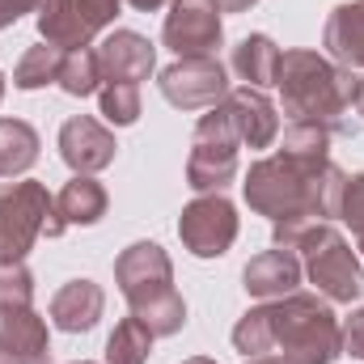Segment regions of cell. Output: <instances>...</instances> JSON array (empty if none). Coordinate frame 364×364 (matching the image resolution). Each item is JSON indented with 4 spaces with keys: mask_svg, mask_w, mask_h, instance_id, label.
Wrapping results in <instances>:
<instances>
[{
    "mask_svg": "<svg viewBox=\"0 0 364 364\" xmlns=\"http://www.w3.org/2000/svg\"><path fill=\"white\" fill-rule=\"evenodd\" d=\"M97 64H102V85H140L153 64L157 51L144 34L136 30H114L102 47H97Z\"/></svg>",
    "mask_w": 364,
    "mask_h": 364,
    "instance_id": "14",
    "label": "cell"
},
{
    "mask_svg": "<svg viewBox=\"0 0 364 364\" xmlns=\"http://www.w3.org/2000/svg\"><path fill=\"white\" fill-rule=\"evenodd\" d=\"M161 97L178 110H212L229 97V77L220 68L216 55H199V60H178L161 73Z\"/></svg>",
    "mask_w": 364,
    "mask_h": 364,
    "instance_id": "11",
    "label": "cell"
},
{
    "mask_svg": "<svg viewBox=\"0 0 364 364\" xmlns=\"http://www.w3.org/2000/svg\"><path fill=\"white\" fill-rule=\"evenodd\" d=\"M119 292L127 296L132 314L153 331V335H178L186 322V305L174 292V267L170 255L157 242H136L114 259Z\"/></svg>",
    "mask_w": 364,
    "mask_h": 364,
    "instance_id": "4",
    "label": "cell"
},
{
    "mask_svg": "<svg viewBox=\"0 0 364 364\" xmlns=\"http://www.w3.org/2000/svg\"><path fill=\"white\" fill-rule=\"evenodd\" d=\"M305 259H309L305 272H309V279L318 284V292H322L326 301L348 305V301H356L364 292L360 259H356V250L339 237L335 225H322V229H318V237L309 242Z\"/></svg>",
    "mask_w": 364,
    "mask_h": 364,
    "instance_id": "8",
    "label": "cell"
},
{
    "mask_svg": "<svg viewBox=\"0 0 364 364\" xmlns=\"http://www.w3.org/2000/svg\"><path fill=\"white\" fill-rule=\"evenodd\" d=\"M0 364H51L47 322L34 305H4L0 309Z\"/></svg>",
    "mask_w": 364,
    "mask_h": 364,
    "instance_id": "12",
    "label": "cell"
},
{
    "mask_svg": "<svg viewBox=\"0 0 364 364\" xmlns=\"http://www.w3.org/2000/svg\"><path fill=\"white\" fill-rule=\"evenodd\" d=\"M356 242H360V250H364V237H356Z\"/></svg>",
    "mask_w": 364,
    "mask_h": 364,
    "instance_id": "37",
    "label": "cell"
},
{
    "mask_svg": "<svg viewBox=\"0 0 364 364\" xmlns=\"http://www.w3.org/2000/svg\"><path fill=\"white\" fill-rule=\"evenodd\" d=\"M119 4H127V9H136V13H157V9H166V4H174V0H119Z\"/></svg>",
    "mask_w": 364,
    "mask_h": 364,
    "instance_id": "31",
    "label": "cell"
},
{
    "mask_svg": "<svg viewBox=\"0 0 364 364\" xmlns=\"http://www.w3.org/2000/svg\"><path fill=\"white\" fill-rule=\"evenodd\" d=\"M38 161V132L26 119H0V174L17 178Z\"/></svg>",
    "mask_w": 364,
    "mask_h": 364,
    "instance_id": "21",
    "label": "cell"
},
{
    "mask_svg": "<svg viewBox=\"0 0 364 364\" xmlns=\"http://www.w3.org/2000/svg\"><path fill=\"white\" fill-rule=\"evenodd\" d=\"M237 132L233 119L220 106H212V114H203L195 123L191 136V157H186V186L199 195H220L229 182L237 178Z\"/></svg>",
    "mask_w": 364,
    "mask_h": 364,
    "instance_id": "6",
    "label": "cell"
},
{
    "mask_svg": "<svg viewBox=\"0 0 364 364\" xmlns=\"http://www.w3.org/2000/svg\"><path fill=\"white\" fill-rule=\"evenodd\" d=\"M343 186L348 174L335 161H305L292 153H275L250 166V174L242 182L246 203L267 216V220H284V216H314V220H335L339 203H343Z\"/></svg>",
    "mask_w": 364,
    "mask_h": 364,
    "instance_id": "2",
    "label": "cell"
},
{
    "mask_svg": "<svg viewBox=\"0 0 364 364\" xmlns=\"http://www.w3.org/2000/svg\"><path fill=\"white\" fill-rule=\"evenodd\" d=\"M339 216L352 225V233H356V237H364V174H348L343 203H339Z\"/></svg>",
    "mask_w": 364,
    "mask_h": 364,
    "instance_id": "28",
    "label": "cell"
},
{
    "mask_svg": "<svg viewBox=\"0 0 364 364\" xmlns=\"http://www.w3.org/2000/svg\"><path fill=\"white\" fill-rule=\"evenodd\" d=\"M102 309H106V296H102V288H97L93 279H68V284L51 296V322H55L60 331H68V335L93 331L97 318H102Z\"/></svg>",
    "mask_w": 364,
    "mask_h": 364,
    "instance_id": "17",
    "label": "cell"
},
{
    "mask_svg": "<svg viewBox=\"0 0 364 364\" xmlns=\"http://www.w3.org/2000/svg\"><path fill=\"white\" fill-rule=\"evenodd\" d=\"M275 68H279V47H275L267 34H246L237 47H233V73L263 90V85H275Z\"/></svg>",
    "mask_w": 364,
    "mask_h": 364,
    "instance_id": "20",
    "label": "cell"
},
{
    "mask_svg": "<svg viewBox=\"0 0 364 364\" xmlns=\"http://www.w3.org/2000/svg\"><path fill=\"white\" fill-rule=\"evenodd\" d=\"M250 4H259V0H216V9H220V13H246Z\"/></svg>",
    "mask_w": 364,
    "mask_h": 364,
    "instance_id": "32",
    "label": "cell"
},
{
    "mask_svg": "<svg viewBox=\"0 0 364 364\" xmlns=\"http://www.w3.org/2000/svg\"><path fill=\"white\" fill-rule=\"evenodd\" d=\"M97 102H102V114L114 127H132L140 119V85H102Z\"/></svg>",
    "mask_w": 364,
    "mask_h": 364,
    "instance_id": "26",
    "label": "cell"
},
{
    "mask_svg": "<svg viewBox=\"0 0 364 364\" xmlns=\"http://www.w3.org/2000/svg\"><path fill=\"white\" fill-rule=\"evenodd\" d=\"M153 331L132 314V318H123L114 331H110V339H106V364H144L149 360V352H153Z\"/></svg>",
    "mask_w": 364,
    "mask_h": 364,
    "instance_id": "22",
    "label": "cell"
},
{
    "mask_svg": "<svg viewBox=\"0 0 364 364\" xmlns=\"http://www.w3.org/2000/svg\"><path fill=\"white\" fill-rule=\"evenodd\" d=\"M43 233H64L55 216V195L43 182H9L0 191V263H21Z\"/></svg>",
    "mask_w": 364,
    "mask_h": 364,
    "instance_id": "5",
    "label": "cell"
},
{
    "mask_svg": "<svg viewBox=\"0 0 364 364\" xmlns=\"http://www.w3.org/2000/svg\"><path fill=\"white\" fill-rule=\"evenodd\" d=\"M339 335H343V352H352V356L364 360V309H356V314L339 326Z\"/></svg>",
    "mask_w": 364,
    "mask_h": 364,
    "instance_id": "29",
    "label": "cell"
},
{
    "mask_svg": "<svg viewBox=\"0 0 364 364\" xmlns=\"http://www.w3.org/2000/svg\"><path fill=\"white\" fill-rule=\"evenodd\" d=\"M246 364H279V360H272V356H255V360H246Z\"/></svg>",
    "mask_w": 364,
    "mask_h": 364,
    "instance_id": "35",
    "label": "cell"
},
{
    "mask_svg": "<svg viewBox=\"0 0 364 364\" xmlns=\"http://www.w3.org/2000/svg\"><path fill=\"white\" fill-rule=\"evenodd\" d=\"M178 237L195 259H220L237 237V208L225 195H199L182 208Z\"/></svg>",
    "mask_w": 364,
    "mask_h": 364,
    "instance_id": "9",
    "label": "cell"
},
{
    "mask_svg": "<svg viewBox=\"0 0 364 364\" xmlns=\"http://www.w3.org/2000/svg\"><path fill=\"white\" fill-rule=\"evenodd\" d=\"M119 0H47L38 9V34L60 51H85L119 17Z\"/></svg>",
    "mask_w": 364,
    "mask_h": 364,
    "instance_id": "7",
    "label": "cell"
},
{
    "mask_svg": "<svg viewBox=\"0 0 364 364\" xmlns=\"http://www.w3.org/2000/svg\"><path fill=\"white\" fill-rule=\"evenodd\" d=\"M322 47L339 68H364V0H348L326 17Z\"/></svg>",
    "mask_w": 364,
    "mask_h": 364,
    "instance_id": "18",
    "label": "cell"
},
{
    "mask_svg": "<svg viewBox=\"0 0 364 364\" xmlns=\"http://www.w3.org/2000/svg\"><path fill=\"white\" fill-rule=\"evenodd\" d=\"M225 110L233 119V132L242 144L250 149H267L275 136H279V114H275L272 97L255 85H242V90H229L225 97Z\"/></svg>",
    "mask_w": 364,
    "mask_h": 364,
    "instance_id": "15",
    "label": "cell"
},
{
    "mask_svg": "<svg viewBox=\"0 0 364 364\" xmlns=\"http://www.w3.org/2000/svg\"><path fill=\"white\" fill-rule=\"evenodd\" d=\"M60 68H64V51L43 43V47H30L21 55V64L13 68V85L17 90H43L51 81H60Z\"/></svg>",
    "mask_w": 364,
    "mask_h": 364,
    "instance_id": "23",
    "label": "cell"
},
{
    "mask_svg": "<svg viewBox=\"0 0 364 364\" xmlns=\"http://www.w3.org/2000/svg\"><path fill=\"white\" fill-rule=\"evenodd\" d=\"M4 305H34V275L26 263H0V309Z\"/></svg>",
    "mask_w": 364,
    "mask_h": 364,
    "instance_id": "27",
    "label": "cell"
},
{
    "mask_svg": "<svg viewBox=\"0 0 364 364\" xmlns=\"http://www.w3.org/2000/svg\"><path fill=\"white\" fill-rule=\"evenodd\" d=\"M356 114L364 119V77H360V85H356Z\"/></svg>",
    "mask_w": 364,
    "mask_h": 364,
    "instance_id": "33",
    "label": "cell"
},
{
    "mask_svg": "<svg viewBox=\"0 0 364 364\" xmlns=\"http://www.w3.org/2000/svg\"><path fill=\"white\" fill-rule=\"evenodd\" d=\"M60 90L73 93V97H90L102 90V64H97V51H68L64 55V68H60Z\"/></svg>",
    "mask_w": 364,
    "mask_h": 364,
    "instance_id": "24",
    "label": "cell"
},
{
    "mask_svg": "<svg viewBox=\"0 0 364 364\" xmlns=\"http://www.w3.org/2000/svg\"><path fill=\"white\" fill-rule=\"evenodd\" d=\"M0 97H4V77H0Z\"/></svg>",
    "mask_w": 364,
    "mask_h": 364,
    "instance_id": "36",
    "label": "cell"
},
{
    "mask_svg": "<svg viewBox=\"0 0 364 364\" xmlns=\"http://www.w3.org/2000/svg\"><path fill=\"white\" fill-rule=\"evenodd\" d=\"M77 364H90V360H77Z\"/></svg>",
    "mask_w": 364,
    "mask_h": 364,
    "instance_id": "38",
    "label": "cell"
},
{
    "mask_svg": "<svg viewBox=\"0 0 364 364\" xmlns=\"http://www.w3.org/2000/svg\"><path fill=\"white\" fill-rule=\"evenodd\" d=\"M182 364H216V360H208V356H191V360H182Z\"/></svg>",
    "mask_w": 364,
    "mask_h": 364,
    "instance_id": "34",
    "label": "cell"
},
{
    "mask_svg": "<svg viewBox=\"0 0 364 364\" xmlns=\"http://www.w3.org/2000/svg\"><path fill=\"white\" fill-rule=\"evenodd\" d=\"M242 284H246V292L259 296V301H279V296L296 292V284H301V263H296L292 250H279V246H275V250H263L259 259L246 263Z\"/></svg>",
    "mask_w": 364,
    "mask_h": 364,
    "instance_id": "16",
    "label": "cell"
},
{
    "mask_svg": "<svg viewBox=\"0 0 364 364\" xmlns=\"http://www.w3.org/2000/svg\"><path fill=\"white\" fill-rule=\"evenodd\" d=\"M55 216L60 225H97L106 216V191L102 182H93L90 174H77L73 182H64V191L55 195Z\"/></svg>",
    "mask_w": 364,
    "mask_h": 364,
    "instance_id": "19",
    "label": "cell"
},
{
    "mask_svg": "<svg viewBox=\"0 0 364 364\" xmlns=\"http://www.w3.org/2000/svg\"><path fill=\"white\" fill-rule=\"evenodd\" d=\"M47 0H0V30L4 26H13V21H21L26 13H38Z\"/></svg>",
    "mask_w": 364,
    "mask_h": 364,
    "instance_id": "30",
    "label": "cell"
},
{
    "mask_svg": "<svg viewBox=\"0 0 364 364\" xmlns=\"http://www.w3.org/2000/svg\"><path fill=\"white\" fill-rule=\"evenodd\" d=\"M225 38L220 26V9L216 0H174L161 26V43L178 55V60H199L212 55Z\"/></svg>",
    "mask_w": 364,
    "mask_h": 364,
    "instance_id": "10",
    "label": "cell"
},
{
    "mask_svg": "<svg viewBox=\"0 0 364 364\" xmlns=\"http://www.w3.org/2000/svg\"><path fill=\"white\" fill-rule=\"evenodd\" d=\"M279 153H292V157H305V161H331V132L318 127V123H288L284 140H279Z\"/></svg>",
    "mask_w": 364,
    "mask_h": 364,
    "instance_id": "25",
    "label": "cell"
},
{
    "mask_svg": "<svg viewBox=\"0 0 364 364\" xmlns=\"http://www.w3.org/2000/svg\"><path fill=\"white\" fill-rule=\"evenodd\" d=\"M275 85L284 97V114L292 123H318L331 136H352V106H356V85L352 68H339L335 60L318 51H279Z\"/></svg>",
    "mask_w": 364,
    "mask_h": 364,
    "instance_id": "3",
    "label": "cell"
},
{
    "mask_svg": "<svg viewBox=\"0 0 364 364\" xmlns=\"http://www.w3.org/2000/svg\"><path fill=\"white\" fill-rule=\"evenodd\" d=\"M233 348L250 360L275 356L279 364H331L343 352V335L326 301L309 292H288L250 309L233 326Z\"/></svg>",
    "mask_w": 364,
    "mask_h": 364,
    "instance_id": "1",
    "label": "cell"
},
{
    "mask_svg": "<svg viewBox=\"0 0 364 364\" xmlns=\"http://www.w3.org/2000/svg\"><path fill=\"white\" fill-rule=\"evenodd\" d=\"M114 136L90 119V114H73L64 127H60V157L73 174H97L114 161Z\"/></svg>",
    "mask_w": 364,
    "mask_h": 364,
    "instance_id": "13",
    "label": "cell"
}]
</instances>
